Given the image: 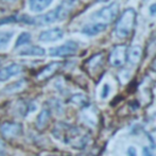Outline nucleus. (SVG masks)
Here are the masks:
<instances>
[{
  "label": "nucleus",
  "mask_w": 156,
  "mask_h": 156,
  "mask_svg": "<svg viewBox=\"0 0 156 156\" xmlns=\"http://www.w3.org/2000/svg\"><path fill=\"white\" fill-rule=\"evenodd\" d=\"M127 155L129 156H137V152H136L135 148L129 147V148L127 149Z\"/></svg>",
  "instance_id": "nucleus-22"
},
{
  "label": "nucleus",
  "mask_w": 156,
  "mask_h": 156,
  "mask_svg": "<svg viewBox=\"0 0 156 156\" xmlns=\"http://www.w3.org/2000/svg\"><path fill=\"white\" fill-rule=\"evenodd\" d=\"M6 1H14V0H6Z\"/></svg>",
  "instance_id": "nucleus-27"
},
{
  "label": "nucleus",
  "mask_w": 156,
  "mask_h": 156,
  "mask_svg": "<svg viewBox=\"0 0 156 156\" xmlns=\"http://www.w3.org/2000/svg\"><path fill=\"white\" fill-rule=\"evenodd\" d=\"M142 55V49L139 46H133L129 50H126V61L129 64L135 66L141 60Z\"/></svg>",
  "instance_id": "nucleus-9"
},
{
  "label": "nucleus",
  "mask_w": 156,
  "mask_h": 156,
  "mask_svg": "<svg viewBox=\"0 0 156 156\" xmlns=\"http://www.w3.org/2000/svg\"><path fill=\"white\" fill-rule=\"evenodd\" d=\"M118 12H119V4L115 2V3L109 4V5L101 9L99 12H97L94 14V19L97 20V23L108 25L116 19Z\"/></svg>",
  "instance_id": "nucleus-3"
},
{
  "label": "nucleus",
  "mask_w": 156,
  "mask_h": 156,
  "mask_svg": "<svg viewBox=\"0 0 156 156\" xmlns=\"http://www.w3.org/2000/svg\"><path fill=\"white\" fill-rule=\"evenodd\" d=\"M64 36V31L61 28H52L45 30L38 35V41L41 43H53L62 39Z\"/></svg>",
  "instance_id": "nucleus-6"
},
{
  "label": "nucleus",
  "mask_w": 156,
  "mask_h": 156,
  "mask_svg": "<svg viewBox=\"0 0 156 156\" xmlns=\"http://www.w3.org/2000/svg\"><path fill=\"white\" fill-rule=\"evenodd\" d=\"M49 156H55V155H49Z\"/></svg>",
  "instance_id": "nucleus-28"
},
{
  "label": "nucleus",
  "mask_w": 156,
  "mask_h": 156,
  "mask_svg": "<svg viewBox=\"0 0 156 156\" xmlns=\"http://www.w3.org/2000/svg\"><path fill=\"white\" fill-rule=\"evenodd\" d=\"M46 50L39 46H28L18 51V55L20 56H44Z\"/></svg>",
  "instance_id": "nucleus-11"
},
{
  "label": "nucleus",
  "mask_w": 156,
  "mask_h": 156,
  "mask_svg": "<svg viewBox=\"0 0 156 156\" xmlns=\"http://www.w3.org/2000/svg\"><path fill=\"white\" fill-rule=\"evenodd\" d=\"M14 31H1L0 32V50H4L9 46L10 41H12Z\"/></svg>",
  "instance_id": "nucleus-15"
},
{
  "label": "nucleus",
  "mask_w": 156,
  "mask_h": 156,
  "mask_svg": "<svg viewBox=\"0 0 156 156\" xmlns=\"http://www.w3.org/2000/svg\"><path fill=\"white\" fill-rule=\"evenodd\" d=\"M142 154L144 156H154L152 153V151H151V149H149L148 147H144V150H142Z\"/></svg>",
  "instance_id": "nucleus-21"
},
{
  "label": "nucleus",
  "mask_w": 156,
  "mask_h": 156,
  "mask_svg": "<svg viewBox=\"0 0 156 156\" xmlns=\"http://www.w3.org/2000/svg\"><path fill=\"white\" fill-rule=\"evenodd\" d=\"M0 132L8 138L17 137L23 133V125L15 122H4L0 125Z\"/></svg>",
  "instance_id": "nucleus-8"
},
{
  "label": "nucleus",
  "mask_w": 156,
  "mask_h": 156,
  "mask_svg": "<svg viewBox=\"0 0 156 156\" xmlns=\"http://www.w3.org/2000/svg\"><path fill=\"white\" fill-rule=\"evenodd\" d=\"M23 71V67L19 64L12 63L0 69V82H5L11 78L17 76Z\"/></svg>",
  "instance_id": "nucleus-7"
},
{
  "label": "nucleus",
  "mask_w": 156,
  "mask_h": 156,
  "mask_svg": "<svg viewBox=\"0 0 156 156\" xmlns=\"http://www.w3.org/2000/svg\"><path fill=\"white\" fill-rule=\"evenodd\" d=\"M150 13H151V15H156V3L152 4V5L150 6Z\"/></svg>",
  "instance_id": "nucleus-23"
},
{
  "label": "nucleus",
  "mask_w": 156,
  "mask_h": 156,
  "mask_svg": "<svg viewBox=\"0 0 156 156\" xmlns=\"http://www.w3.org/2000/svg\"><path fill=\"white\" fill-rule=\"evenodd\" d=\"M62 66V64L60 62H53L49 64L48 66H46L38 74H37V79L38 80H46V79H49L50 76H52Z\"/></svg>",
  "instance_id": "nucleus-10"
},
{
  "label": "nucleus",
  "mask_w": 156,
  "mask_h": 156,
  "mask_svg": "<svg viewBox=\"0 0 156 156\" xmlns=\"http://www.w3.org/2000/svg\"><path fill=\"white\" fill-rule=\"evenodd\" d=\"M106 27H107V25H105V23H93V25L85 26L82 29V32L84 33L85 35H88V36H94V35L99 34V33L105 31Z\"/></svg>",
  "instance_id": "nucleus-13"
},
{
  "label": "nucleus",
  "mask_w": 156,
  "mask_h": 156,
  "mask_svg": "<svg viewBox=\"0 0 156 156\" xmlns=\"http://www.w3.org/2000/svg\"><path fill=\"white\" fill-rule=\"evenodd\" d=\"M3 150H4V144L0 140V153H1Z\"/></svg>",
  "instance_id": "nucleus-24"
},
{
  "label": "nucleus",
  "mask_w": 156,
  "mask_h": 156,
  "mask_svg": "<svg viewBox=\"0 0 156 156\" xmlns=\"http://www.w3.org/2000/svg\"><path fill=\"white\" fill-rule=\"evenodd\" d=\"M151 68H152L154 71H156V58H155V61L152 63V66H151Z\"/></svg>",
  "instance_id": "nucleus-25"
},
{
  "label": "nucleus",
  "mask_w": 156,
  "mask_h": 156,
  "mask_svg": "<svg viewBox=\"0 0 156 156\" xmlns=\"http://www.w3.org/2000/svg\"><path fill=\"white\" fill-rule=\"evenodd\" d=\"M53 135L64 144H71L73 140L78 139L81 148H83L88 140V136L80 135V129L78 127L72 126V125L67 123H58L54 127Z\"/></svg>",
  "instance_id": "nucleus-1"
},
{
  "label": "nucleus",
  "mask_w": 156,
  "mask_h": 156,
  "mask_svg": "<svg viewBox=\"0 0 156 156\" xmlns=\"http://www.w3.org/2000/svg\"><path fill=\"white\" fill-rule=\"evenodd\" d=\"M53 0H29V9L33 13H41L45 11Z\"/></svg>",
  "instance_id": "nucleus-12"
},
{
  "label": "nucleus",
  "mask_w": 156,
  "mask_h": 156,
  "mask_svg": "<svg viewBox=\"0 0 156 156\" xmlns=\"http://www.w3.org/2000/svg\"><path fill=\"white\" fill-rule=\"evenodd\" d=\"M79 50V45L73 41H66L65 44L58 47H53L50 49V56L53 58H65V56H69L72 54L76 53Z\"/></svg>",
  "instance_id": "nucleus-4"
},
{
  "label": "nucleus",
  "mask_w": 156,
  "mask_h": 156,
  "mask_svg": "<svg viewBox=\"0 0 156 156\" xmlns=\"http://www.w3.org/2000/svg\"><path fill=\"white\" fill-rule=\"evenodd\" d=\"M26 86V81L25 80H20L18 82H15L13 84L9 85L8 87L3 89V93L4 94H14L17 93V91H20L23 87Z\"/></svg>",
  "instance_id": "nucleus-16"
},
{
  "label": "nucleus",
  "mask_w": 156,
  "mask_h": 156,
  "mask_svg": "<svg viewBox=\"0 0 156 156\" xmlns=\"http://www.w3.org/2000/svg\"><path fill=\"white\" fill-rule=\"evenodd\" d=\"M50 118H51V112L49 108H44L43 111L39 113L36 119V127L38 129H43L47 126L48 122H49Z\"/></svg>",
  "instance_id": "nucleus-14"
},
{
  "label": "nucleus",
  "mask_w": 156,
  "mask_h": 156,
  "mask_svg": "<svg viewBox=\"0 0 156 156\" xmlns=\"http://www.w3.org/2000/svg\"><path fill=\"white\" fill-rule=\"evenodd\" d=\"M126 46L117 45L113 48L111 54H109V64L114 67H120L126 61Z\"/></svg>",
  "instance_id": "nucleus-5"
},
{
  "label": "nucleus",
  "mask_w": 156,
  "mask_h": 156,
  "mask_svg": "<svg viewBox=\"0 0 156 156\" xmlns=\"http://www.w3.org/2000/svg\"><path fill=\"white\" fill-rule=\"evenodd\" d=\"M70 101L81 107H86L89 105V101H88V99H87V97L82 94H74V96H72Z\"/></svg>",
  "instance_id": "nucleus-17"
},
{
  "label": "nucleus",
  "mask_w": 156,
  "mask_h": 156,
  "mask_svg": "<svg viewBox=\"0 0 156 156\" xmlns=\"http://www.w3.org/2000/svg\"><path fill=\"white\" fill-rule=\"evenodd\" d=\"M136 20V12L134 9H127L118 18L115 27V35L120 39L126 38L133 31Z\"/></svg>",
  "instance_id": "nucleus-2"
},
{
  "label": "nucleus",
  "mask_w": 156,
  "mask_h": 156,
  "mask_svg": "<svg viewBox=\"0 0 156 156\" xmlns=\"http://www.w3.org/2000/svg\"><path fill=\"white\" fill-rule=\"evenodd\" d=\"M102 58H103L102 53L96 54V55H94L91 58H89V61H88L89 68H90V69H94V68H97L101 63H102Z\"/></svg>",
  "instance_id": "nucleus-19"
},
{
  "label": "nucleus",
  "mask_w": 156,
  "mask_h": 156,
  "mask_svg": "<svg viewBox=\"0 0 156 156\" xmlns=\"http://www.w3.org/2000/svg\"><path fill=\"white\" fill-rule=\"evenodd\" d=\"M31 41V34L29 32H23L20 35L18 36L16 41V44H15V47H20V46L27 45Z\"/></svg>",
  "instance_id": "nucleus-18"
},
{
  "label": "nucleus",
  "mask_w": 156,
  "mask_h": 156,
  "mask_svg": "<svg viewBox=\"0 0 156 156\" xmlns=\"http://www.w3.org/2000/svg\"><path fill=\"white\" fill-rule=\"evenodd\" d=\"M109 94V85L108 84H105L104 86H103V90H102V94H101V97H102V99H105L107 96H108Z\"/></svg>",
  "instance_id": "nucleus-20"
},
{
  "label": "nucleus",
  "mask_w": 156,
  "mask_h": 156,
  "mask_svg": "<svg viewBox=\"0 0 156 156\" xmlns=\"http://www.w3.org/2000/svg\"><path fill=\"white\" fill-rule=\"evenodd\" d=\"M98 1H100V2H107L108 0H98Z\"/></svg>",
  "instance_id": "nucleus-26"
}]
</instances>
